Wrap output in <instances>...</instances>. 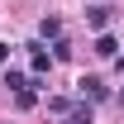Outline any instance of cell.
Wrapping results in <instances>:
<instances>
[{
    "label": "cell",
    "mask_w": 124,
    "mask_h": 124,
    "mask_svg": "<svg viewBox=\"0 0 124 124\" xmlns=\"http://www.w3.org/2000/svg\"><path fill=\"white\" fill-rule=\"evenodd\" d=\"M77 86H81V95H86V100H110V86H105L100 77H81Z\"/></svg>",
    "instance_id": "1"
},
{
    "label": "cell",
    "mask_w": 124,
    "mask_h": 124,
    "mask_svg": "<svg viewBox=\"0 0 124 124\" xmlns=\"http://www.w3.org/2000/svg\"><path fill=\"white\" fill-rule=\"evenodd\" d=\"M29 67H33V77H43V72H53V57L43 53V43H29Z\"/></svg>",
    "instance_id": "2"
},
{
    "label": "cell",
    "mask_w": 124,
    "mask_h": 124,
    "mask_svg": "<svg viewBox=\"0 0 124 124\" xmlns=\"http://www.w3.org/2000/svg\"><path fill=\"white\" fill-rule=\"evenodd\" d=\"M86 24H91L95 33H105V29H110V10H105V5H95V10H86Z\"/></svg>",
    "instance_id": "3"
},
{
    "label": "cell",
    "mask_w": 124,
    "mask_h": 124,
    "mask_svg": "<svg viewBox=\"0 0 124 124\" xmlns=\"http://www.w3.org/2000/svg\"><path fill=\"white\" fill-rule=\"evenodd\" d=\"M15 105H19V110H33V105H38V91H33V81L24 86V91H15Z\"/></svg>",
    "instance_id": "4"
},
{
    "label": "cell",
    "mask_w": 124,
    "mask_h": 124,
    "mask_svg": "<svg viewBox=\"0 0 124 124\" xmlns=\"http://www.w3.org/2000/svg\"><path fill=\"white\" fill-rule=\"evenodd\" d=\"M95 53H100V57H119V43H115L110 33H100V38H95Z\"/></svg>",
    "instance_id": "5"
},
{
    "label": "cell",
    "mask_w": 124,
    "mask_h": 124,
    "mask_svg": "<svg viewBox=\"0 0 124 124\" xmlns=\"http://www.w3.org/2000/svg\"><path fill=\"white\" fill-rule=\"evenodd\" d=\"M38 38H53V43H57V38H62V24H57V19H43V24H38Z\"/></svg>",
    "instance_id": "6"
},
{
    "label": "cell",
    "mask_w": 124,
    "mask_h": 124,
    "mask_svg": "<svg viewBox=\"0 0 124 124\" xmlns=\"http://www.w3.org/2000/svg\"><path fill=\"white\" fill-rule=\"evenodd\" d=\"M48 110H53V115H72V100H67V95H53Z\"/></svg>",
    "instance_id": "7"
},
{
    "label": "cell",
    "mask_w": 124,
    "mask_h": 124,
    "mask_svg": "<svg viewBox=\"0 0 124 124\" xmlns=\"http://www.w3.org/2000/svg\"><path fill=\"white\" fill-rule=\"evenodd\" d=\"M67 124H91V105H77L72 115H67Z\"/></svg>",
    "instance_id": "8"
},
{
    "label": "cell",
    "mask_w": 124,
    "mask_h": 124,
    "mask_svg": "<svg viewBox=\"0 0 124 124\" xmlns=\"http://www.w3.org/2000/svg\"><path fill=\"white\" fill-rule=\"evenodd\" d=\"M5 86H10V91H24L29 81H24V72H5Z\"/></svg>",
    "instance_id": "9"
},
{
    "label": "cell",
    "mask_w": 124,
    "mask_h": 124,
    "mask_svg": "<svg viewBox=\"0 0 124 124\" xmlns=\"http://www.w3.org/2000/svg\"><path fill=\"white\" fill-rule=\"evenodd\" d=\"M62 57H72V43H67V38H57V43H53V62H62Z\"/></svg>",
    "instance_id": "10"
},
{
    "label": "cell",
    "mask_w": 124,
    "mask_h": 124,
    "mask_svg": "<svg viewBox=\"0 0 124 124\" xmlns=\"http://www.w3.org/2000/svg\"><path fill=\"white\" fill-rule=\"evenodd\" d=\"M115 100H119V105H124V86H119V95H115Z\"/></svg>",
    "instance_id": "11"
}]
</instances>
